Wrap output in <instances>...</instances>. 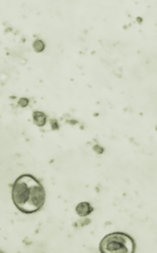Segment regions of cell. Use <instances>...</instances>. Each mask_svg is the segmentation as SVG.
Listing matches in <instances>:
<instances>
[{
	"label": "cell",
	"mask_w": 157,
	"mask_h": 253,
	"mask_svg": "<svg viewBox=\"0 0 157 253\" xmlns=\"http://www.w3.org/2000/svg\"><path fill=\"white\" fill-rule=\"evenodd\" d=\"M34 119L36 124L39 125V126H43L46 122V117L42 112H35Z\"/></svg>",
	"instance_id": "4"
},
{
	"label": "cell",
	"mask_w": 157,
	"mask_h": 253,
	"mask_svg": "<svg viewBox=\"0 0 157 253\" xmlns=\"http://www.w3.org/2000/svg\"><path fill=\"white\" fill-rule=\"evenodd\" d=\"M76 213L80 217H86L91 214L93 212V207H92L91 204H89L87 202H82L76 206Z\"/></svg>",
	"instance_id": "3"
},
{
	"label": "cell",
	"mask_w": 157,
	"mask_h": 253,
	"mask_svg": "<svg viewBox=\"0 0 157 253\" xmlns=\"http://www.w3.org/2000/svg\"><path fill=\"white\" fill-rule=\"evenodd\" d=\"M99 248L103 253H134L136 244L128 234L114 232L106 235L102 240Z\"/></svg>",
	"instance_id": "2"
},
{
	"label": "cell",
	"mask_w": 157,
	"mask_h": 253,
	"mask_svg": "<svg viewBox=\"0 0 157 253\" xmlns=\"http://www.w3.org/2000/svg\"><path fill=\"white\" fill-rule=\"evenodd\" d=\"M12 199L20 212L30 214L43 207L46 200V192L43 185L30 174L18 177L12 187Z\"/></svg>",
	"instance_id": "1"
}]
</instances>
